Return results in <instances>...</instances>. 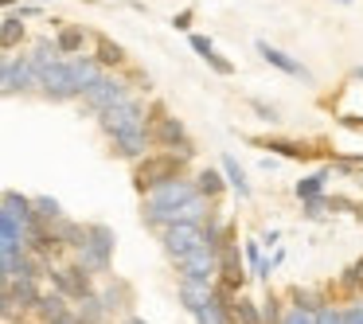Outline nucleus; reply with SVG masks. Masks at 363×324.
<instances>
[{"label":"nucleus","mask_w":363,"mask_h":324,"mask_svg":"<svg viewBox=\"0 0 363 324\" xmlns=\"http://www.w3.org/2000/svg\"><path fill=\"white\" fill-rule=\"evenodd\" d=\"M102 129L113 137V145H118L121 157H145V149H149V141H152L145 106L133 102V98H125L121 106L106 110L102 113Z\"/></svg>","instance_id":"obj_1"},{"label":"nucleus","mask_w":363,"mask_h":324,"mask_svg":"<svg viewBox=\"0 0 363 324\" xmlns=\"http://www.w3.org/2000/svg\"><path fill=\"white\" fill-rule=\"evenodd\" d=\"M188 157H176V152H157V157H141L137 160V168H133V184H137V191H152L157 184H164V180H176L180 176V164Z\"/></svg>","instance_id":"obj_2"},{"label":"nucleus","mask_w":363,"mask_h":324,"mask_svg":"<svg viewBox=\"0 0 363 324\" xmlns=\"http://www.w3.org/2000/svg\"><path fill=\"white\" fill-rule=\"evenodd\" d=\"M160 242H164V250L180 262V258H188L191 250L215 242V238H211V230H203L199 223H172V227L160 230Z\"/></svg>","instance_id":"obj_3"},{"label":"nucleus","mask_w":363,"mask_h":324,"mask_svg":"<svg viewBox=\"0 0 363 324\" xmlns=\"http://www.w3.org/2000/svg\"><path fill=\"white\" fill-rule=\"evenodd\" d=\"M35 82L43 86V94L55 98V102H67V98H79V82H74V71L71 63H59V59H51L48 67H40L35 71Z\"/></svg>","instance_id":"obj_4"},{"label":"nucleus","mask_w":363,"mask_h":324,"mask_svg":"<svg viewBox=\"0 0 363 324\" xmlns=\"http://www.w3.org/2000/svg\"><path fill=\"white\" fill-rule=\"evenodd\" d=\"M110 254H113V230L102 227V223L86 227V242L79 246L82 266L94 269V274H102V269H110Z\"/></svg>","instance_id":"obj_5"},{"label":"nucleus","mask_w":363,"mask_h":324,"mask_svg":"<svg viewBox=\"0 0 363 324\" xmlns=\"http://www.w3.org/2000/svg\"><path fill=\"white\" fill-rule=\"evenodd\" d=\"M203 211H207L203 196H196V199H188V203H180V207H145V223L164 230V227H172V223H199Z\"/></svg>","instance_id":"obj_6"},{"label":"nucleus","mask_w":363,"mask_h":324,"mask_svg":"<svg viewBox=\"0 0 363 324\" xmlns=\"http://www.w3.org/2000/svg\"><path fill=\"white\" fill-rule=\"evenodd\" d=\"M129 98V90H125V82H118V79H110V74H102V79L94 82V86L82 94V102L90 106L94 113H106V110H113V106H121Z\"/></svg>","instance_id":"obj_7"},{"label":"nucleus","mask_w":363,"mask_h":324,"mask_svg":"<svg viewBox=\"0 0 363 324\" xmlns=\"http://www.w3.org/2000/svg\"><path fill=\"white\" fill-rule=\"evenodd\" d=\"M145 207H180V203H188V199H196V196H203L199 188H191L188 180H164V184H157L152 191H145Z\"/></svg>","instance_id":"obj_8"},{"label":"nucleus","mask_w":363,"mask_h":324,"mask_svg":"<svg viewBox=\"0 0 363 324\" xmlns=\"http://www.w3.org/2000/svg\"><path fill=\"white\" fill-rule=\"evenodd\" d=\"M215 250H219V242H207V246H199V250H191L188 258H180L184 277H199V281H211V274L219 269V262H223V254H215Z\"/></svg>","instance_id":"obj_9"},{"label":"nucleus","mask_w":363,"mask_h":324,"mask_svg":"<svg viewBox=\"0 0 363 324\" xmlns=\"http://www.w3.org/2000/svg\"><path fill=\"white\" fill-rule=\"evenodd\" d=\"M152 141L180 149V157H196V145L188 141V133H184V125L176 118H157V133H152Z\"/></svg>","instance_id":"obj_10"},{"label":"nucleus","mask_w":363,"mask_h":324,"mask_svg":"<svg viewBox=\"0 0 363 324\" xmlns=\"http://www.w3.org/2000/svg\"><path fill=\"white\" fill-rule=\"evenodd\" d=\"M227 289H230V285H227ZM227 289H215L211 297L196 308V320L199 324H230V308H235V305H227Z\"/></svg>","instance_id":"obj_11"},{"label":"nucleus","mask_w":363,"mask_h":324,"mask_svg":"<svg viewBox=\"0 0 363 324\" xmlns=\"http://www.w3.org/2000/svg\"><path fill=\"white\" fill-rule=\"evenodd\" d=\"M35 79V67L32 59H4V94H16V90H24L28 82Z\"/></svg>","instance_id":"obj_12"},{"label":"nucleus","mask_w":363,"mask_h":324,"mask_svg":"<svg viewBox=\"0 0 363 324\" xmlns=\"http://www.w3.org/2000/svg\"><path fill=\"white\" fill-rule=\"evenodd\" d=\"M0 215L16 219L20 227H32V223H35V199L16 196V191H4V211H0Z\"/></svg>","instance_id":"obj_13"},{"label":"nucleus","mask_w":363,"mask_h":324,"mask_svg":"<svg viewBox=\"0 0 363 324\" xmlns=\"http://www.w3.org/2000/svg\"><path fill=\"white\" fill-rule=\"evenodd\" d=\"M51 277H55V285H59L63 293H74V297H90V281H86V274H82V266L51 269Z\"/></svg>","instance_id":"obj_14"},{"label":"nucleus","mask_w":363,"mask_h":324,"mask_svg":"<svg viewBox=\"0 0 363 324\" xmlns=\"http://www.w3.org/2000/svg\"><path fill=\"white\" fill-rule=\"evenodd\" d=\"M258 55L266 59L269 67H277V71H285V74H301V79H308V71H305V67L297 63V59H289V55H285V51L269 48V43H262V40H258Z\"/></svg>","instance_id":"obj_15"},{"label":"nucleus","mask_w":363,"mask_h":324,"mask_svg":"<svg viewBox=\"0 0 363 324\" xmlns=\"http://www.w3.org/2000/svg\"><path fill=\"white\" fill-rule=\"evenodd\" d=\"M219 269H223V277H227V285H230V289H235V285H242V258H238V250H235V246H223V262H219Z\"/></svg>","instance_id":"obj_16"},{"label":"nucleus","mask_w":363,"mask_h":324,"mask_svg":"<svg viewBox=\"0 0 363 324\" xmlns=\"http://www.w3.org/2000/svg\"><path fill=\"white\" fill-rule=\"evenodd\" d=\"M71 71H74V82H79V90L86 94L90 86H94L98 79H102V71H98V63L94 59H74L71 63Z\"/></svg>","instance_id":"obj_17"},{"label":"nucleus","mask_w":363,"mask_h":324,"mask_svg":"<svg viewBox=\"0 0 363 324\" xmlns=\"http://www.w3.org/2000/svg\"><path fill=\"white\" fill-rule=\"evenodd\" d=\"M223 168H227V184L238 191V196H250V188H246V176H242V168L235 164V157H223Z\"/></svg>","instance_id":"obj_18"},{"label":"nucleus","mask_w":363,"mask_h":324,"mask_svg":"<svg viewBox=\"0 0 363 324\" xmlns=\"http://www.w3.org/2000/svg\"><path fill=\"white\" fill-rule=\"evenodd\" d=\"M35 308H40V316H43V320H59V316H67V305H63V297H40V305H35Z\"/></svg>","instance_id":"obj_19"},{"label":"nucleus","mask_w":363,"mask_h":324,"mask_svg":"<svg viewBox=\"0 0 363 324\" xmlns=\"http://www.w3.org/2000/svg\"><path fill=\"white\" fill-rule=\"evenodd\" d=\"M82 40H86V32H82V28H63L55 43H59V51H67V55H71V51L82 48Z\"/></svg>","instance_id":"obj_20"},{"label":"nucleus","mask_w":363,"mask_h":324,"mask_svg":"<svg viewBox=\"0 0 363 324\" xmlns=\"http://www.w3.org/2000/svg\"><path fill=\"white\" fill-rule=\"evenodd\" d=\"M0 40H4V48L12 51L20 40H24V24H20L16 16H9V20H4V28H0Z\"/></svg>","instance_id":"obj_21"},{"label":"nucleus","mask_w":363,"mask_h":324,"mask_svg":"<svg viewBox=\"0 0 363 324\" xmlns=\"http://www.w3.org/2000/svg\"><path fill=\"white\" fill-rule=\"evenodd\" d=\"M324 180H328V172H316V176H308V180H301V184H297V199H313V196H320Z\"/></svg>","instance_id":"obj_22"},{"label":"nucleus","mask_w":363,"mask_h":324,"mask_svg":"<svg viewBox=\"0 0 363 324\" xmlns=\"http://www.w3.org/2000/svg\"><path fill=\"white\" fill-rule=\"evenodd\" d=\"M266 145L274 152H281V157H301V160L313 157V149H308V145H293V141H266Z\"/></svg>","instance_id":"obj_23"},{"label":"nucleus","mask_w":363,"mask_h":324,"mask_svg":"<svg viewBox=\"0 0 363 324\" xmlns=\"http://www.w3.org/2000/svg\"><path fill=\"white\" fill-rule=\"evenodd\" d=\"M98 59H102L106 67H118L121 59H125V51H121L118 43H110V40H98Z\"/></svg>","instance_id":"obj_24"},{"label":"nucleus","mask_w":363,"mask_h":324,"mask_svg":"<svg viewBox=\"0 0 363 324\" xmlns=\"http://www.w3.org/2000/svg\"><path fill=\"white\" fill-rule=\"evenodd\" d=\"M223 184H227V180H223V176L215 172V168H207V172L199 176V191H203L207 199H211V196H219V191H223Z\"/></svg>","instance_id":"obj_25"},{"label":"nucleus","mask_w":363,"mask_h":324,"mask_svg":"<svg viewBox=\"0 0 363 324\" xmlns=\"http://www.w3.org/2000/svg\"><path fill=\"white\" fill-rule=\"evenodd\" d=\"M35 219H59V199H51V196H40L35 199Z\"/></svg>","instance_id":"obj_26"},{"label":"nucleus","mask_w":363,"mask_h":324,"mask_svg":"<svg viewBox=\"0 0 363 324\" xmlns=\"http://www.w3.org/2000/svg\"><path fill=\"white\" fill-rule=\"evenodd\" d=\"M281 324H316V313H313V308H305V305H293L289 313H285Z\"/></svg>","instance_id":"obj_27"},{"label":"nucleus","mask_w":363,"mask_h":324,"mask_svg":"<svg viewBox=\"0 0 363 324\" xmlns=\"http://www.w3.org/2000/svg\"><path fill=\"white\" fill-rule=\"evenodd\" d=\"M59 238H63L67 246H82V242H86V230L74 227V223H63V227H59Z\"/></svg>","instance_id":"obj_28"},{"label":"nucleus","mask_w":363,"mask_h":324,"mask_svg":"<svg viewBox=\"0 0 363 324\" xmlns=\"http://www.w3.org/2000/svg\"><path fill=\"white\" fill-rule=\"evenodd\" d=\"M316 324H347V313H340V308L324 305V308H316Z\"/></svg>","instance_id":"obj_29"},{"label":"nucleus","mask_w":363,"mask_h":324,"mask_svg":"<svg viewBox=\"0 0 363 324\" xmlns=\"http://www.w3.org/2000/svg\"><path fill=\"white\" fill-rule=\"evenodd\" d=\"M235 313H238V320H242V324H262V316L254 313V301H238Z\"/></svg>","instance_id":"obj_30"},{"label":"nucleus","mask_w":363,"mask_h":324,"mask_svg":"<svg viewBox=\"0 0 363 324\" xmlns=\"http://www.w3.org/2000/svg\"><path fill=\"white\" fill-rule=\"evenodd\" d=\"M203 63H207V67H215L219 74H230V71H235V67H230L223 55H215V51H211V55H203Z\"/></svg>","instance_id":"obj_31"},{"label":"nucleus","mask_w":363,"mask_h":324,"mask_svg":"<svg viewBox=\"0 0 363 324\" xmlns=\"http://www.w3.org/2000/svg\"><path fill=\"white\" fill-rule=\"evenodd\" d=\"M191 51H199V55H211V51H215V43L207 40V35H191Z\"/></svg>","instance_id":"obj_32"},{"label":"nucleus","mask_w":363,"mask_h":324,"mask_svg":"<svg viewBox=\"0 0 363 324\" xmlns=\"http://www.w3.org/2000/svg\"><path fill=\"white\" fill-rule=\"evenodd\" d=\"M347 285H352V289H363V262H355V266L347 269Z\"/></svg>","instance_id":"obj_33"},{"label":"nucleus","mask_w":363,"mask_h":324,"mask_svg":"<svg viewBox=\"0 0 363 324\" xmlns=\"http://www.w3.org/2000/svg\"><path fill=\"white\" fill-rule=\"evenodd\" d=\"M262 320H266V324H277V301H274V297L262 305Z\"/></svg>","instance_id":"obj_34"},{"label":"nucleus","mask_w":363,"mask_h":324,"mask_svg":"<svg viewBox=\"0 0 363 324\" xmlns=\"http://www.w3.org/2000/svg\"><path fill=\"white\" fill-rule=\"evenodd\" d=\"M246 258H250V266H254V269L262 266V250H258V242H246Z\"/></svg>","instance_id":"obj_35"},{"label":"nucleus","mask_w":363,"mask_h":324,"mask_svg":"<svg viewBox=\"0 0 363 324\" xmlns=\"http://www.w3.org/2000/svg\"><path fill=\"white\" fill-rule=\"evenodd\" d=\"M254 110H258L266 121H277V110H274V106H262V102H254Z\"/></svg>","instance_id":"obj_36"},{"label":"nucleus","mask_w":363,"mask_h":324,"mask_svg":"<svg viewBox=\"0 0 363 324\" xmlns=\"http://www.w3.org/2000/svg\"><path fill=\"white\" fill-rule=\"evenodd\" d=\"M347 324H363V305L347 308Z\"/></svg>","instance_id":"obj_37"},{"label":"nucleus","mask_w":363,"mask_h":324,"mask_svg":"<svg viewBox=\"0 0 363 324\" xmlns=\"http://www.w3.org/2000/svg\"><path fill=\"white\" fill-rule=\"evenodd\" d=\"M172 24H176V28H180V32H188V24H191V12H180V16H176V20H172Z\"/></svg>","instance_id":"obj_38"},{"label":"nucleus","mask_w":363,"mask_h":324,"mask_svg":"<svg viewBox=\"0 0 363 324\" xmlns=\"http://www.w3.org/2000/svg\"><path fill=\"white\" fill-rule=\"evenodd\" d=\"M51 324H86V320H79V316L67 313V316H59V320H51Z\"/></svg>","instance_id":"obj_39"},{"label":"nucleus","mask_w":363,"mask_h":324,"mask_svg":"<svg viewBox=\"0 0 363 324\" xmlns=\"http://www.w3.org/2000/svg\"><path fill=\"white\" fill-rule=\"evenodd\" d=\"M121 324H145V320H141V316H125Z\"/></svg>","instance_id":"obj_40"},{"label":"nucleus","mask_w":363,"mask_h":324,"mask_svg":"<svg viewBox=\"0 0 363 324\" xmlns=\"http://www.w3.org/2000/svg\"><path fill=\"white\" fill-rule=\"evenodd\" d=\"M340 4H352V0H340Z\"/></svg>","instance_id":"obj_41"}]
</instances>
